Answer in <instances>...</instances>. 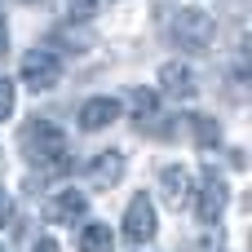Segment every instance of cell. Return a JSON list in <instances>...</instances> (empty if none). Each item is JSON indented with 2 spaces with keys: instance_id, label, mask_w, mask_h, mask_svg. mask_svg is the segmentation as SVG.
Segmentation results:
<instances>
[{
  "instance_id": "cell-4",
  "label": "cell",
  "mask_w": 252,
  "mask_h": 252,
  "mask_svg": "<svg viewBox=\"0 0 252 252\" xmlns=\"http://www.w3.org/2000/svg\"><path fill=\"white\" fill-rule=\"evenodd\" d=\"M195 195H199V217H204V226H217L221 213H226V204H230V186H226V177H221L217 168H208V173H204V186H199Z\"/></svg>"
},
{
  "instance_id": "cell-14",
  "label": "cell",
  "mask_w": 252,
  "mask_h": 252,
  "mask_svg": "<svg viewBox=\"0 0 252 252\" xmlns=\"http://www.w3.org/2000/svg\"><path fill=\"white\" fill-rule=\"evenodd\" d=\"M13 102H18V97H13V84H9V80H0V120H9V115H13Z\"/></svg>"
},
{
  "instance_id": "cell-19",
  "label": "cell",
  "mask_w": 252,
  "mask_h": 252,
  "mask_svg": "<svg viewBox=\"0 0 252 252\" xmlns=\"http://www.w3.org/2000/svg\"><path fill=\"white\" fill-rule=\"evenodd\" d=\"M0 252H4V248H0Z\"/></svg>"
},
{
  "instance_id": "cell-6",
  "label": "cell",
  "mask_w": 252,
  "mask_h": 252,
  "mask_svg": "<svg viewBox=\"0 0 252 252\" xmlns=\"http://www.w3.org/2000/svg\"><path fill=\"white\" fill-rule=\"evenodd\" d=\"M124 235H128L133 244H146V239L155 235V204H151L146 195H133V199H128V208H124Z\"/></svg>"
},
{
  "instance_id": "cell-5",
  "label": "cell",
  "mask_w": 252,
  "mask_h": 252,
  "mask_svg": "<svg viewBox=\"0 0 252 252\" xmlns=\"http://www.w3.org/2000/svg\"><path fill=\"white\" fill-rule=\"evenodd\" d=\"M159 190H164L168 208H177V213L195 204V177H190L182 164H168V168L159 173Z\"/></svg>"
},
{
  "instance_id": "cell-11",
  "label": "cell",
  "mask_w": 252,
  "mask_h": 252,
  "mask_svg": "<svg viewBox=\"0 0 252 252\" xmlns=\"http://www.w3.org/2000/svg\"><path fill=\"white\" fill-rule=\"evenodd\" d=\"M115 248V235H111V226H102V221H89L84 230H80V252H111Z\"/></svg>"
},
{
  "instance_id": "cell-13",
  "label": "cell",
  "mask_w": 252,
  "mask_h": 252,
  "mask_svg": "<svg viewBox=\"0 0 252 252\" xmlns=\"http://www.w3.org/2000/svg\"><path fill=\"white\" fill-rule=\"evenodd\" d=\"M133 115H137V124H142V128H146V124H155V120H159V102H155V93L137 89V93H133Z\"/></svg>"
},
{
  "instance_id": "cell-15",
  "label": "cell",
  "mask_w": 252,
  "mask_h": 252,
  "mask_svg": "<svg viewBox=\"0 0 252 252\" xmlns=\"http://www.w3.org/2000/svg\"><path fill=\"white\" fill-rule=\"evenodd\" d=\"M97 4H102V0H71V18H80V22H84V18H93V13H97Z\"/></svg>"
},
{
  "instance_id": "cell-12",
  "label": "cell",
  "mask_w": 252,
  "mask_h": 252,
  "mask_svg": "<svg viewBox=\"0 0 252 252\" xmlns=\"http://www.w3.org/2000/svg\"><path fill=\"white\" fill-rule=\"evenodd\" d=\"M190 133H195L199 146H217V142H221V124H217L213 115H190Z\"/></svg>"
},
{
  "instance_id": "cell-7",
  "label": "cell",
  "mask_w": 252,
  "mask_h": 252,
  "mask_svg": "<svg viewBox=\"0 0 252 252\" xmlns=\"http://www.w3.org/2000/svg\"><path fill=\"white\" fill-rule=\"evenodd\" d=\"M159 89H164L168 97H182V102H190V97L199 93L195 71H190L186 62H164V66H159Z\"/></svg>"
},
{
  "instance_id": "cell-18",
  "label": "cell",
  "mask_w": 252,
  "mask_h": 252,
  "mask_svg": "<svg viewBox=\"0 0 252 252\" xmlns=\"http://www.w3.org/2000/svg\"><path fill=\"white\" fill-rule=\"evenodd\" d=\"M31 252H58V248H53L49 239H40V244H35V248H31Z\"/></svg>"
},
{
  "instance_id": "cell-17",
  "label": "cell",
  "mask_w": 252,
  "mask_h": 252,
  "mask_svg": "<svg viewBox=\"0 0 252 252\" xmlns=\"http://www.w3.org/2000/svg\"><path fill=\"white\" fill-rule=\"evenodd\" d=\"M4 44H9V27H4V18H0V53H4Z\"/></svg>"
},
{
  "instance_id": "cell-3",
  "label": "cell",
  "mask_w": 252,
  "mask_h": 252,
  "mask_svg": "<svg viewBox=\"0 0 252 252\" xmlns=\"http://www.w3.org/2000/svg\"><path fill=\"white\" fill-rule=\"evenodd\" d=\"M58 80H62V62H58L53 49H31V53L22 58V84H27V89L44 93V89H53Z\"/></svg>"
},
{
  "instance_id": "cell-1",
  "label": "cell",
  "mask_w": 252,
  "mask_h": 252,
  "mask_svg": "<svg viewBox=\"0 0 252 252\" xmlns=\"http://www.w3.org/2000/svg\"><path fill=\"white\" fill-rule=\"evenodd\" d=\"M18 142H22L27 164H35V168H53V173L66 168V133H62L53 120H31V124L22 128Z\"/></svg>"
},
{
  "instance_id": "cell-10",
  "label": "cell",
  "mask_w": 252,
  "mask_h": 252,
  "mask_svg": "<svg viewBox=\"0 0 252 252\" xmlns=\"http://www.w3.org/2000/svg\"><path fill=\"white\" fill-rule=\"evenodd\" d=\"M84 213H89V199H84L80 190H58V195L49 199V217H53L58 226H75Z\"/></svg>"
},
{
  "instance_id": "cell-16",
  "label": "cell",
  "mask_w": 252,
  "mask_h": 252,
  "mask_svg": "<svg viewBox=\"0 0 252 252\" xmlns=\"http://www.w3.org/2000/svg\"><path fill=\"white\" fill-rule=\"evenodd\" d=\"M9 217H13V204H9V195H4V190H0V226H4V221H9Z\"/></svg>"
},
{
  "instance_id": "cell-9",
  "label": "cell",
  "mask_w": 252,
  "mask_h": 252,
  "mask_svg": "<svg viewBox=\"0 0 252 252\" xmlns=\"http://www.w3.org/2000/svg\"><path fill=\"white\" fill-rule=\"evenodd\" d=\"M115 120H120V102L115 97H89L80 106V128H89V133H97V128H106Z\"/></svg>"
},
{
  "instance_id": "cell-8",
  "label": "cell",
  "mask_w": 252,
  "mask_h": 252,
  "mask_svg": "<svg viewBox=\"0 0 252 252\" xmlns=\"http://www.w3.org/2000/svg\"><path fill=\"white\" fill-rule=\"evenodd\" d=\"M84 177H89V186H102V190L115 186V182L124 177V151H97Z\"/></svg>"
},
{
  "instance_id": "cell-2",
  "label": "cell",
  "mask_w": 252,
  "mask_h": 252,
  "mask_svg": "<svg viewBox=\"0 0 252 252\" xmlns=\"http://www.w3.org/2000/svg\"><path fill=\"white\" fill-rule=\"evenodd\" d=\"M213 35H217V22H213L204 9H182V13L173 18V40H177L186 53H208Z\"/></svg>"
}]
</instances>
